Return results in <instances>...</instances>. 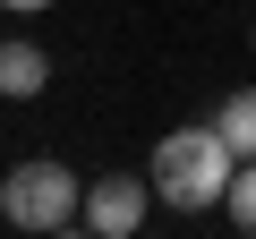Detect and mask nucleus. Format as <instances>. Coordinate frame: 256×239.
<instances>
[{
	"label": "nucleus",
	"instance_id": "423d86ee",
	"mask_svg": "<svg viewBox=\"0 0 256 239\" xmlns=\"http://www.w3.org/2000/svg\"><path fill=\"white\" fill-rule=\"evenodd\" d=\"M222 205H230V222H239V230H256V154L230 171V196H222Z\"/></svg>",
	"mask_w": 256,
	"mask_h": 239
},
{
	"label": "nucleus",
	"instance_id": "7ed1b4c3",
	"mask_svg": "<svg viewBox=\"0 0 256 239\" xmlns=\"http://www.w3.org/2000/svg\"><path fill=\"white\" fill-rule=\"evenodd\" d=\"M146 188H154V180H128V171L86 180V230H94V239H128V230L146 222Z\"/></svg>",
	"mask_w": 256,
	"mask_h": 239
},
{
	"label": "nucleus",
	"instance_id": "20e7f679",
	"mask_svg": "<svg viewBox=\"0 0 256 239\" xmlns=\"http://www.w3.org/2000/svg\"><path fill=\"white\" fill-rule=\"evenodd\" d=\"M43 86H52V60H43L34 43H0V94L26 102V94H43Z\"/></svg>",
	"mask_w": 256,
	"mask_h": 239
},
{
	"label": "nucleus",
	"instance_id": "39448f33",
	"mask_svg": "<svg viewBox=\"0 0 256 239\" xmlns=\"http://www.w3.org/2000/svg\"><path fill=\"white\" fill-rule=\"evenodd\" d=\"M214 128L230 137V154H239V162L256 154V86H239V94H222V111H214Z\"/></svg>",
	"mask_w": 256,
	"mask_h": 239
},
{
	"label": "nucleus",
	"instance_id": "f03ea898",
	"mask_svg": "<svg viewBox=\"0 0 256 239\" xmlns=\"http://www.w3.org/2000/svg\"><path fill=\"white\" fill-rule=\"evenodd\" d=\"M0 214H9L18 230H68V222L86 214V180H77L68 162L34 154V162H18L9 180H0Z\"/></svg>",
	"mask_w": 256,
	"mask_h": 239
},
{
	"label": "nucleus",
	"instance_id": "f257e3e1",
	"mask_svg": "<svg viewBox=\"0 0 256 239\" xmlns=\"http://www.w3.org/2000/svg\"><path fill=\"white\" fill-rule=\"evenodd\" d=\"M230 171H239V154H230V137L214 128V120H205V128H171L154 146V196L180 205V214L222 205L230 196Z\"/></svg>",
	"mask_w": 256,
	"mask_h": 239
},
{
	"label": "nucleus",
	"instance_id": "0eeeda50",
	"mask_svg": "<svg viewBox=\"0 0 256 239\" xmlns=\"http://www.w3.org/2000/svg\"><path fill=\"white\" fill-rule=\"evenodd\" d=\"M0 9H52V0H0Z\"/></svg>",
	"mask_w": 256,
	"mask_h": 239
}]
</instances>
